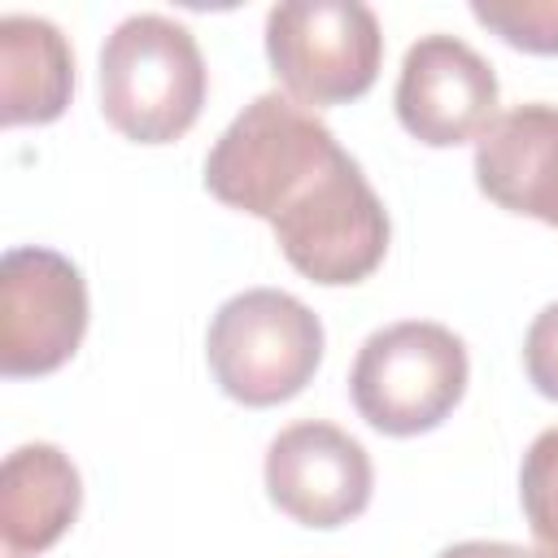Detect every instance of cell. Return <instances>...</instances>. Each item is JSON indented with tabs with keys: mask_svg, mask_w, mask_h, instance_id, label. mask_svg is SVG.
I'll return each mask as SVG.
<instances>
[{
	"mask_svg": "<svg viewBox=\"0 0 558 558\" xmlns=\"http://www.w3.org/2000/svg\"><path fill=\"white\" fill-rule=\"evenodd\" d=\"M83 331V270L57 248H9L0 262V371L9 379L52 375L78 353Z\"/></svg>",
	"mask_w": 558,
	"mask_h": 558,
	"instance_id": "6",
	"label": "cell"
},
{
	"mask_svg": "<svg viewBox=\"0 0 558 558\" xmlns=\"http://www.w3.org/2000/svg\"><path fill=\"white\" fill-rule=\"evenodd\" d=\"M205 87L196 35L166 13H131L100 48V113L135 144H170L192 131Z\"/></svg>",
	"mask_w": 558,
	"mask_h": 558,
	"instance_id": "2",
	"label": "cell"
},
{
	"mask_svg": "<svg viewBox=\"0 0 558 558\" xmlns=\"http://www.w3.org/2000/svg\"><path fill=\"white\" fill-rule=\"evenodd\" d=\"M475 183L493 205L558 227V105L493 118L475 140Z\"/></svg>",
	"mask_w": 558,
	"mask_h": 558,
	"instance_id": "9",
	"label": "cell"
},
{
	"mask_svg": "<svg viewBox=\"0 0 558 558\" xmlns=\"http://www.w3.org/2000/svg\"><path fill=\"white\" fill-rule=\"evenodd\" d=\"M353 157L336 144L331 126L279 92L244 105L205 157V187L270 227L310 209Z\"/></svg>",
	"mask_w": 558,
	"mask_h": 558,
	"instance_id": "1",
	"label": "cell"
},
{
	"mask_svg": "<svg viewBox=\"0 0 558 558\" xmlns=\"http://www.w3.org/2000/svg\"><path fill=\"white\" fill-rule=\"evenodd\" d=\"M392 105L418 144L458 148L480 140L497 118V74L466 39L423 35L401 57Z\"/></svg>",
	"mask_w": 558,
	"mask_h": 558,
	"instance_id": "7",
	"label": "cell"
},
{
	"mask_svg": "<svg viewBox=\"0 0 558 558\" xmlns=\"http://www.w3.org/2000/svg\"><path fill=\"white\" fill-rule=\"evenodd\" d=\"M83 480L57 445H17L0 466V541L4 558H35L78 519Z\"/></svg>",
	"mask_w": 558,
	"mask_h": 558,
	"instance_id": "10",
	"label": "cell"
},
{
	"mask_svg": "<svg viewBox=\"0 0 558 558\" xmlns=\"http://www.w3.org/2000/svg\"><path fill=\"white\" fill-rule=\"evenodd\" d=\"M466 375V344L445 323L405 318L362 340L349 371V397L375 432L418 436L453 414Z\"/></svg>",
	"mask_w": 558,
	"mask_h": 558,
	"instance_id": "4",
	"label": "cell"
},
{
	"mask_svg": "<svg viewBox=\"0 0 558 558\" xmlns=\"http://www.w3.org/2000/svg\"><path fill=\"white\" fill-rule=\"evenodd\" d=\"M471 17L510 48L558 57V0H471Z\"/></svg>",
	"mask_w": 558,
	"mask_h": 558,
	"instance_id": "13",
	"label": "cell"
},
{
	"mask_svg": "<svg viewBox=\"0 0 558 558\" xmlns=\"http://www.w3.org/2000/svg\"><path fill=\"white\" fill-rule=\"evenodd\" d=\"M266 57L296 105H349L379 78V17L362 0L275 4L266 13Z\"/></svg>",
	"mask_w": 558,
	"mask_h": 558,
	"instance_id": "5",
	"label": "cell"
},
{
	"mask_svg": "<svg viewBox=\"0 0 558 558\" xmlns=\"http://www.w3.org/2000/svg\"><path fill=\"white\" fill-rule=\"evenodd\" d=\"M205 357L218 388L240 405L292 401L323 362L318 314L279 288H248L218 305Z\"/></svg>",
	"mask_w": 558,
	"mask_h": 558,
	"instance_id": "3",
	"label": "cell"
},
{
	"mask_svg": "<svg viewBox=\"0 0 558 558\" xmlns=\"http://www.w3.org/2000/svg\"><path fill=\"white\" fill-rule=\"evenodd\" d=\"M375 471L366 449L336 423H292L266 449L270 501L305 527H340L371 506Z\"/></svg>",
	"mask_w": 558,
	"mask_h": 558,
	"instance_id": "8",
	"label": "cell"
},
{
	"mask_svg": "<svg viewBox=\"0 0 558 558\" xmlns=\"http://www.w3.org/2000/svg\"><path fill=\"white\" fill-rule=\"evenodd\" d=\"M523 366L541 397L558 401V301L545 305L523 336Z\"/></svg>",
	"mask_w": 558,
	"mask_h": 558,
	"instance_id": "14",
	"label": "cell"
},
{
	"mask_svg": "<svg viewBox=\"0 0 558 558\" xmlns=\"http://www.w3.org/2000/svg\"><path fill=\"white\" fill-rule=\"evenodd\" d=\"M436 558H549L541 549H523L510 541H458L449 549H440Z\"/></svg>",
	"mask_w": 558,
	"mask_h": 558,
	"instance_id": "15",
	"label": "cell"
},
{
	"mask_svg": "<svg viewBox=\"0 0 558 558\" xmlns=\"http://www.w3.org/2000/svg\"><path fill=\"white\" fill-rule=\"evenodd\" d=\"M74 92V57L48 17H0V118L4 126L57 122Z\"/></svg>",
	"mask_w": 558,
	"mask_h": 558,
	"instance_id": "11",
	"label": "cell"
},
{
	"mask_svg": "<svg viewBox=\"0 0 558 558\" xmlns=\"http://www.w3.org/2000/svg\"><path fill=\"white\" fill-rule=\"evenodd\" d=\"M519 501L541 554L558 558V427H545L519 466Z\"/></svg>",
	"mask_w": 558,
	"mask_h": 558,
	"instance_id": "12",
	"label": "cell"
}]
</instances>
